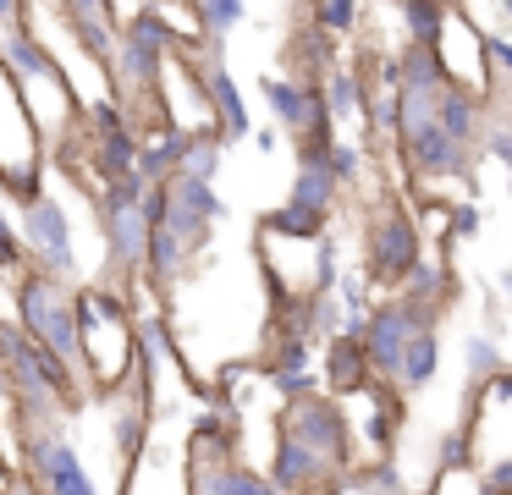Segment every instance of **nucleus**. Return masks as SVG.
<instances>
[{
	"label": "nucleus",
	"instance_id": "obj_6",
	"mask_svg": "<svg viewBox=\"0 0 512 495\" xmlns=\"http://www.w3.org/2000/svg\"><path fill=\"white\" fill-rule=\"evenodd\" d=\"M435 308L413 303V297H380V303H369L364 325H358V347H364L369 358V374H375L380 385L397 380V358L402 347H408V336H419V330H435Z\"/></svg>",
	"mask_w": 512,
	"mask_h": 495
},
{
	"label": "nucleus",
	"instance_id": "obj_8",
	"mask_svg": "<svg viewBox=\"0 0 512 495\" xmlns=\"http://www.w3.org/2000/svg\"><path fill=\"white\" fill-rule=\"evenodd\" d=\"M369 281L375 286H402V275L424 259V231L419 215L397 204V198H380L375 215H369Z\"/></svg>",
	"mask_w": 512,
	"mask_h": 495
},
{
	"label": "nucleus",
	"instance_id": "obj_15",
	"mask_svg": "<svg viewBox=\"0 0 512 495\" xmlns=\"http://www.w3.org/2000/svg\"><path fill=\"white\" fill-rule=\"evenodd\" d=\"M325 385H331V396H353V391H364V385H375L369 358H364V347H358V330H342V336L325 341Z\"/></svg>",
	"mask_w": 512,
	"mask_h": 495
},
{
	"label": "nucleus",
	"instance_id": "obj_2",
	"mask_svg": "<svg viewBox=\"0 0 512 495\" xmlns=\"http://www.w3.org/2000/svg\"><path fill=\"white\" fill-rule=\"evenodd\" d=\"M17 330L34 336L61 369H72L83 380V358H78V314H72V286L67 281H50L39 270H17Z\"/></svg>",
	"mask_w": 512,
	"mask_h": 495
},
{
	"label": "nucleus",
	"instance_id": "obj_27",
	"mask_svg": "<svg viewBox=\"0 0 512 495\" xmlns=\"http://www.w3.org/2000/svg\"><path fill=\"white\" fill-rule=\"evenodd\" d=\"M364 121L375 132H397V88H386V94H364Z\"/></svg>",
	"mask_w": 512,
	"mask_h": 495
},
{
	"label": "nucleus",
	"instance_id": "obj_31",
	"mask_svg": "<svg viewBox=\"0 0 512 495\" xmlns=\"http://www.w3.org/2000/svg\"><path fill=\"white\" fill-rule=\"evenodd\" d=\"M105 6H111V0H105Z\"/></svg>",
	"mask_w": 512,
	"mask_h": 495
},
{
	"label": "nucleus",
	"instance_id": "obj_4",
	"mask_svg": "<svg viewBox=\"0 0 512 495\" xmlns=\"http://www.w3.org/2000/svg\"><path fill=\"white\" fill-rule=\"evenodd\" d=\"M171 55H177V44H171V33L149 17V6H144V17H133L127 28H116V44H111L116 105H127V99H155L160 72L171 66Z\"/></svg>",
	"mask_w": 512,
	"mask_h": 495
},
{
	"label": "nucleus",
	"instance_id": "obj_16",
	"mask_svg": "<svg viewBox=\"0 0 512 495\" xmlns=\"http://www.w3.org/2000/svg\"><path fill=\"white\" fill-rule=\"evenodd\" d=\"M435 369H441V330H419V336H408V347H402L397 358V380H391V391H424V385L435 380Z\"/></svg>",
	"mask_w": 512,
	"mask_h": 495
},
{
	"label": "nucleus",
	"instance_id": "obj_13",
	"mask_svg": "<svg viewBox=\"0 0 512 495\" xmlns=\"http://www.w3.org/2000/svg\"><path fill=\"white\" fill-rule=\"evenodd\" d=\"M430 116H435V127H441L446 138L457 143V149L474 154L479 132H485V121H490V105H485L479 94H463V88H441ZM474 160H479V154H474Z\"/></svg>",
	"mask_w": 512,
	"mask_h": 495
},
{
	"label": "nucleus",
	"instance_id": "obj_17",
	"mask_svg": "<svg viewBox=\"0 0 512 495\" xmlns=\"http://www.w3.org/2000/svg\"><path fill=\"white\" fill-rule=\"evenodd\" d=\"M364 77L353 72V66H331V77L320 83V99H325V116L336 121H364Z\"/></svg>",
	"mask_w": 512,
	"mask_h": 495
},
{
	"label": "nucleus",
	"instance_id": "obj_11",
	"mask_svg": "<svg viewBox=\"0 0 512 495\" xmlns=\"http://www.w3.org/2000/svg\"><path fill=\"white\" fill-rule=\"evenodd\" d=\"M94 116V176L100 182H116V176H133V154H138V132L122 121V105H100V110H89Z\"/></svg>",
	"mask_w": 512,
	"mask_h": 495
},
{
	"label": "nucleus",
	"instance_id": "obj_1",
	"mask_svg": "<svg viewBox=\"0 0 512 495\" xmlns=\"http://www.w3.org/2000/svg\"><path fill=\"white\" fill-rule=\"evenodd\" d=\"M72 314H78V358L83 385L94 391H122L133 374V314L116 286H72Z\"/></svg>",
	"mask_w": 512,
	"mask_h": 495
},
{
	"label": "nucleus",
	"instance_id": "obj_24",
	"mask_svg": "<svg viewBox=\"0 0 512 495\" xmlns=\"http://www.w3.org/2000/svg\"><path fill=\"white\" fill-rule=\"evenodd\" d=\"M320 165H325V171L336 176V187H347V182H353L358 171H364V154H358L353 143L331 138V143H325V149H320Z\"/></svg>",
	"mask_w": 512,
	"mask_h": 495
},
{
	"label": "nucleus",
	"instance_id": "obj_23",
	"mask_svg": "<svg viewBox=\"0 0 512 495\" xmlns=\"http://www.w3.org/2000/svg\"><path fill=\"white\" fill-rule=\"evenodd\" d=\"M314 28L325 39H347L358 28V0H314Z\"/></svg>",
	"mask_w": 512,
	"mask_h": 495
},
{
	"label": "nucleus",
	"instance_id": "obj_21",
	"mask_svg": "<svg viewBox=\"0 0 512 495\" xmlns=\"http://www.w3.org/2000/svg\"><path fill=\"white\" fill-rule=\"evenodd\" d=\"M221 160H226V143L215 138V132H193V138H188V154L177 160V176H193V182H215Z\"/></svg>",
	"mask_w": 512,
	"mask_h": 495
},
{
	"label": "nucleus",
	"instance_id": "obj_19",
	"mask_svg": "<svg viewBox=\"0 0 512 495\" xmlns=\"http://www.w3.org/2000/svg\"><path fill=\"white\" fill-rule=\"evenodd\" d=\"M446 17H452V6H446V0H402L408 44H419V50H435V39H441Z\"/></svg>",
	"mask_w": 512,
	"mask_h": 495
},
{
	"label": "nucleus",
	"instance_id": "obj_26",
	"mask_svg": "<svg viewBox=\"0 0 512 495\" xmlns=\"http://www.w3.org/2000/svg\"><path fill=\"white\" fill-rule=\"evenodd\" d=\"M479 226H485V209H479L474 198H457V204L446 209V242H457V237H479Z\"/></svg>",
	"mask_w": 512,
	"mask_h": 495
},
{
	"label": "nucleus",
	"instance_id": "obj_9",
	"mask_svg": "<svg viewBox=\"0 0 512 495\" xmlns=\"http://www.w3.org/2000/svg\"><path fill=\"white\" fill-rule=\"evenodd\" d=\"M265 479L276 495H331V484L342 479V473L331 468V462H320L314 451H303L298 440L276 435L270 440V457H265Z\"/></svg>",
	"mask_w": 512,
	"mask_h": 495
},
{
	"label": "nucleus",
	"instance_id": "obj_28",
	"mask_svg": "<svg viewBox=\"0 0 512 495\" xmlns=\"http://www.w3.org/2000/svg\"><path fill=\"white\" fill-rule=\"evenodd\" d=\"M248 138H254L259 154H276V149H281V132H276V127H259V132H248Z\"/></svg>",
	"mask_w": 512,
	"mask_h": 495
},
{
	"label": "nucleus",
	"instance_id": "obj_5",
	"mask_svg": "<svg viewBox=\"0 0 512 495\" xmlns=\"http://www.w3.org/2000/svg\"><path fill=\"white\" fill-rule=\"evenodd\" d=\"M276 435L298 440L303 451L331 462L336 473L353 468V440H347L342 407H336L331 391H303V396H292V402H281L276 407Z\"/></svg>",
	"mask_w": 512,
	"mask_h": 495
},
{
	"label": "nucleus",
	"instance_id": "obj_20",
	"mask_svg": "<svg viewBox=\"0 0 512 495\" xmlns=\"http://www.w3.org/2000/svg\"><path fill=\"white\" fill-rule=\"evenodd\" d=\"M496 374H507V352L496 347V336H468L463 341V380L468 391L485 380H496Z\"/></svg>",
	"mask_w": 512,
	"mask_h": 495
},
{
	"label": "nucleus",
	"instance_id": "obj_3",
	"mask_svg": "<svg viewBox=\"0 0 512 495\" xmlns=\"http://www.w3.org/2000/svg\"><path fill=\"white\" fill-rule=\"evenodd\" d=\"M17 248H23V264L50 281H78V248H72V215L56 193H34L17 204Z\"/></svg>",
	"mask_w": 512,
	"mask_h": 495
},
{
	"label": "nucleus",
	"instance_id": "obj_12",
	"mask_svg": "<svg viewBox=\"0 0 512 495\" xmlns=\"http://www.w3.org/2000/svg\"><path fill=\"white\" fill-rule=\"evenodd\" d=\"M149 418H155V407H149V396L138 391H111V451L133 468L138 457H144V446H149Z\"/></svg>",
	"mask_w": 512,
	"mask_h": 495
},
{
	"label": "nucleus",
	"instance_id": "obj_25",
	"mask_svg": "<svg viewBox=\"0 0 512 495\" xmlns=\"http://www.w3.org/2000/svg\"><path fill=\"white\" fill-rule=\"evenodd\" d=\"M457 473H474V446H468L463 429H446L441 435V479H457Z\"/></svg>",
	"mask_w": 512,
	"mask_h": 495
},
{
	"label": "nucleus",
	"instance_id": "obj_29",
	"mask_svg": "<svg viewBox=\"0 0 512 495\" xmlns=\"http://www.w3.org/2000/svg\"><path fill=\"white\" fill-rule=\"evenodd\" d=\"M17 11H23V0H0V22H17Z\"/></svg>",
	"mask_w": 512,
	"mask_h": 495
},
{
	"label": "nucleus",
	"instance_id": "obj_22",
	"mask_svg": "<svg viewBox=\"0 0 512 495\" xmlns=\"http://www.w3.org/2000/svg\"><path fill=\"white\" fill-rule=\"evenodd\" d=\"M193 11L204 22V39H226L248 17V0H193Z\"/></svg>",
	"mask_w": 512,
	"mask_h": 495
},
{
	"label": "nucleus",
	"instance_id": "obj_30",
	"mask_svg": "<svg viewBox=\"0 0 512 495\" xmlns=\"http://www.w3.org/2000/svg\"><path fill=\"white\" fill-rule=\"evenodd\" d=\"M0 495H12V473L0 468Z\"/></svg>",
	"mask_w": 512,
	"mask_h": 495
},
{
	"label": "nucleus",
	"instance_id": "obj_14",
	"mask_svg": "<svg viewBox=\"0 0 512 495\" xmlns=\"http://www.w3.org/2000/svg\"><path fill=\"white\" fill-rule=\"evenodd\" d=\"M188 138L193 132H182V127H171L166 116L155 121V127L138 138V154H133V176L144 187H155V182H166L171 171H177V160L188 154Z\"/></svg>",
	"mask_w": 512,
	"mask_h": 495
},
{
	"label": "nucleus",
	"instance_id": "obj_10",
	"mask_svg": "<svg viewBox=\"0 0 512 495\" xmlns=\"http://www.w3.org/2000/svg\"><path fill=\"white\" fill-rule=\"evenodd\" d=\"M100 226H105V259H111L116 275H144V248H149V215H144V198L127 209H100Z\"/></svg>",
	"mask_w": 512,
	"mask_h": 495
},
{
	"label": "nucleus",
	"instance_id": "obj_7",
	"mask_svg": "<svg viewBox=\"0 0 512 495\" xmlns=\"http://www.w3.org/2000/svg\"><path fill=\"white\" fill-rule=\"evenodd\" d=\"M23 468H17V479L28 473V484L45 495H105L100 484H94V473L83 468L78 446H72V435L61 424L50 429H23Z\"/></svg>",
	"mask_w": 512,
	"mask_h": 495
},
{
	"label": "nucleus",
	"instance_id": "obj_18",
	"mask_svg": "<svg viewBox=\"0 0 512 495\" xmlns=\"http://www.w3.org/2000/svg\"><path fill=\"white\" fill-rule=\"evenodd\" d=\"M188 264H193V253L182 248L171 231H149V248H144V275H155L160 286H177L182 275H188Z\"/></svg>",
	"mask_w": 512,
	"mask_h": 495
}]
</instances>
